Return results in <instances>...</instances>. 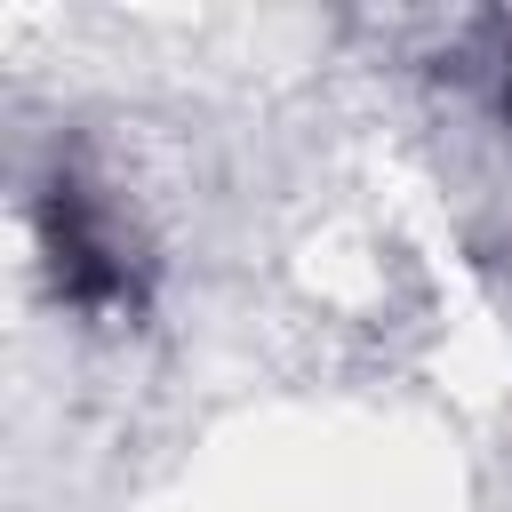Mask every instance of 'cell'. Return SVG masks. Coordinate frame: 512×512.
<instances>
[{
	"label": "cell",
	"instance_id": "6da1fadb",
	"mask_svg": "<svg viewBox=\"0 0 512 512\" xmlns=\"http://www.w3.org/2000/svg\"><path fill=\"white\" fill-rule=\"evenodd\" d=\"M48 240H56V280H64V296H80V304H112V296L128 288V272L112 264V240L88 224V208H80L72 192L48 200Z\"/></svg>",
	"mask_w": 512,
	"mask_h": 512
}]
</instances>
